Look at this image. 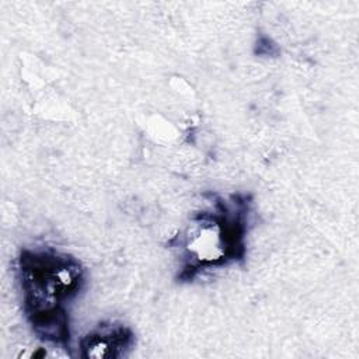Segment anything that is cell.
Instances as JSON below:
<instances>
[{"label":"cell","mask_w":359,"mask_h":359,"mask_svg":"<svg viewBox=\"0 0 359 359\" xmlns=\"http://www.w3.org/2000/svg\"><path fill=\"white\" fill-rule=\"evenodd\" d=\"M247 216L248 202L240 196L219 199L213 210L192 216L182 240L181 278H192L201 271L243 258Z\"/></svg>","instance_id":"2"},{"label":"cell","mask_w":359,"mask_h":359,"mask_svg":"<svg viewBox=\"0 0 359 359\" xmlns=\"http://www.w3.org/2000/svg\"><path fill=\"white\" fill-rule=\"evenodd\" d=\"M18 272L25 313L35 332L53 344L69 342L66 303L84 283L81 264L52 248L24 250Z\"/></svg>","instance_id":"1"},{"label":"cell","mask_w":359,"mask_h":359,"mask_svg":"<svg viewBox=\"0 0 359 359\" xmlns=\"http://www.w3.org/2000/svg\"><path fill=\"white\" fill-rule=\"evenodd\" d=\"M132 331L121 324H102L81 339L83 355L87 358H116L130 348Z\"/></svg>","instance_id":"3"}]
</instances>
